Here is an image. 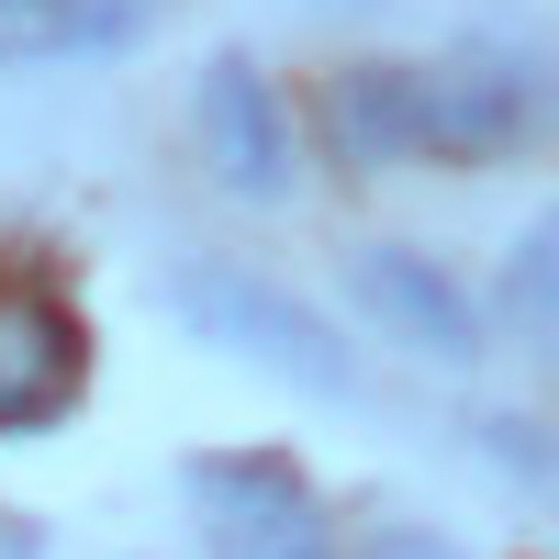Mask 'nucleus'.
Wrapping results in <instances>:
<instances>
[{
	"instance_id": "nucleus-1",
	"label": "nucleus",
	"mask_w": 559,
	"mask_h": 559,
	"mask_svg": "<svg viewBox=\"0 0 559 559\" xmlns=\"http://www.w3.org/2000/svg\"><path fill=\"white\" fill-rule=\"evenodd\" d=\"M537 112H548L537 57L526 45H492V34L448 45L437 68H347L324 90V134H336V157H358V168H392V157L471 168V157L526 146Z\"/></svg>"
},
{
	"instance_id": "nucleus-2",
	"label": "nucleus",
	"mask_w": 559,
	"mask_h": 559,
	"mask_svg": "<svg viewBox=\"0 0 559 559\" xmlns=\"http://www.w3.org/2000/svg\"><path fill=\"white\" fill-rule=\"evenodd\" d=\"M168 313L191 324L202 347L247 358V369H269V381H292L313 403H358V358L336 347V324H324L313 302H292L280 280L236 269V258H179L168 269Z\"/></svg>"
},
{
	"instance_id": "nucleus-3",
	"label": "nucleus",
	"mask_w": 559,
	"mask_h": 559,
	"mask_svg": "<svg viewBox=\"0 0 559 559\" xmlns=\"http://www.w3.org/2000/svg\"><path fill=\"white\" fill-rule=\"evenodd\" d=\"M191 515L213 559H336V526H324V492L269 448H224L191 459Z\"/></svg>"
},
{
	"instance_id": "nucleus-4",
	"label": "nucleus",
	"mask_w": 559,
	"mask_h": 559,
	"mask_svg": "<svg viewBox=\"0 0 559 559\" xmlns=\"http://www.w3.org/2000/svg\"><path fill=\"white\" fill-rule=\"evenodd\" d=\"M191 134H202V157H213V179H224L236 202H292L302 146H292V112H280V90H269L258 57H213V68H202Z\"/></svg>"
},
{
	"instance_id": "nucleus-5",
	"label": "nucleus",
	"mask_w": 559,
	"mask_h": 559,
	"mask_svg": "<svg viewBox=\"0 0 559 559\" xmlns=\"http://www.w3.org/2000/svg\"><path fill=\"white\" fill-rule=\"evenodd\" d=\"M347 292L381 313L414 358H437V369H471V358H481V313H471V292H459L437 258H414V247H358V258H347Z\"/></svg>"
},
{
	"instance_id": "nucleus-6",
	"label": "nucleus",
	"mask_w": 559,
	"mask_h": 559,
	"mask_svg": "<svg viewBox=\"0 0 559 559\" xmlns=\"http://www.w3.org/2000/svg\"><path fill=\"white\" fill-rule=\"evenodd\" d=\"M79 392V313L45 292H0V437L45 426Z\"/></svg>"
},
{
	"instance_id": "nucleus-7",
	"label": "nucleus",
	"mask_w": 559,
	"mask_h": 559,
	"mask_svg": "<svg viewBox=\"0 0 559 559\" xmlns=\"http://www.w3.org/2000/svg\"><path fill=\"white\" fill-rule=\"evenodd\" d=\"M168 0H0V68H79L157 34Z\"/></svg>"
},
{
	"instance_id": "nucleus-8",
	"label": "nucleus",
	"mask_w": 559,
	"mask_h": 559,
	"mask_svg": "<svg viewBox=\"0 0 559 559\" xmlns=\"http://www.w3.org/2000/svg\"><path fill=\"white\" fill-rule=\"evenodd\" d=\"M503 302H526V336H548V224L515 247V269H503Z\"/></svg>"
},
{
	"instance_id": "nucleus-9",
	"label": "nucleus",
	"mask_w": 559,
	"mask_h": 559,
	"mask_svg": "<svg viewBox=\"0 0 559 559\" xmlns=\"http://www.w3.org/2000/svg\"><path fill=\"white\" fill-rule=\"evenodd\" d=\"M369 559H459V548H437V537H369Z\"/></svg>"
}]
</instances>
